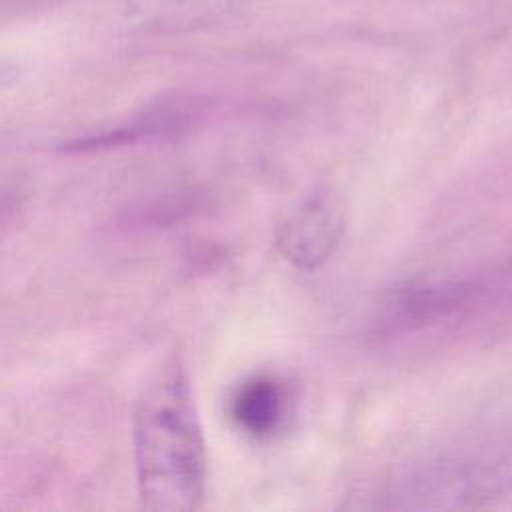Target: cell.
I'll list each match as a JSON object with an SVG mask.
<instances>
[{"instance_id": "cell-4", "label": "cell", "mask_w": 512, "mask_h": 512, "mask_svg": "<svg viewBox=\"0 0 512 512\" xmlns=\"http://www.w3.org/2000/svg\"><path fill=\"white\" fill-rule=\"evenodd\" d=\"M344 216L334 200L316 194L292 208L276 228V248L298 270H316L336 252Z\"/></svg>"}, {"instance_id": "cell-1", "label": "cell", "mask_w": 512, "mask_h": 512, "mask_svg": "<svg viewBox=\"0 0 512 512\" xmlns=\"http://www.w3.org/2000/svg\"><path fill=\"white\" fill-rule=\"evenodd\" d=\"M136 488L150 510L188 512L202 504L206 450L188 374L178 358L154 370L132 414Z\"/></svg>"}, {"instance_id": "cell-3", "label": "cell", "mask_w": 512, "mask_h": 512, "mask_svg": "<svg viewBox=\"0 0 512 512\" xmlns=\"http://www.w3.org/2000/svg\"><path fill=\"white\" fill-rule=\"evenodd\" d=\"M212 114V104L206 98L174 96L144 108L120 124L70 138L62 142L58 150L66 154H84L142 142L174 140L204 126Z\"/></svg>"}, {"instance_id": "cell-5", "label": "cell", "mask_w": 512, "mask_h": 512, "mask_svg": "<svg viewBox=\"0 0 512 512\" xmlns=\"http://www.w3.org/2000/svg\"><path fill=\"white\" fill-rule=\"evenodd\" d=\"M288 410L282 382L272 376H252L236 386L228 402L232 422L252 438H270L280 430Z\"/></svg>"}, {"instance_id": "cell-2", "label": "cell", "mask_w": 512, "mask_h": 512, "mask_svg": "<svg viewBox=\"0 0 512 512\" xmlns=\"http://www.w3.org/2000/svg\"><path fill=\"white\" fill-rule=\"evenodd\" d=\"M482 292L484 286L476 280H420L402 284L390 290L376 308L370 336L386 342L452 320L474 308Z\"/></svg>"}, {"instance_id": "cell-6", "label": "cell", "mask_w": 512, "mask_h": 512, "mask_svg": "<svg viewBox=\"0 0 512 512\" xmlns=\"http://www.w3.org/2000/svg\"><path fill=\"white\" fill-rule=\"evenodd\" d=\"M202 202L196 194H168L158 200H150L140 208H132L130 214L122 220L128 228H150V226H166L180 222L194 210H198Z\"/></svg>"}]
</instances>
